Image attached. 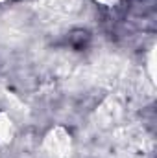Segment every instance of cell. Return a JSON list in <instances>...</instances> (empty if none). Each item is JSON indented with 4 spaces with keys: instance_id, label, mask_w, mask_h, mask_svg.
Instances as JSON below:
<instances>
[{
    "instance_id": "1",
    "label": "cell",
    "mask_w": 157,
    "mask_h": 158,
    "mask_svg": "<svg viewBox=\"0 0 157 158\" xmlns=\"http://www.w3.org/2000/svg\"><path fill=\"white\" fill-rule=\"evenodd\" d=\"M11 136V121L0 116V140H9Z\"/></svg>"
},
{
    "instance_id": "2",
    "label": "cell",
    "mask_w": 157,
    "mask_h": 158,
    "mask_svg": "<svg viewBox=\"0 0 157 158\" xmlns=\"http://www.w3.org/2000/svg\"><path fill=\"white\" fill-rule=\"evenodd\" d=\"M96 2H100V4H104V6H113V4H115V0H96Z\"/></svg>"
}]
</instances>
